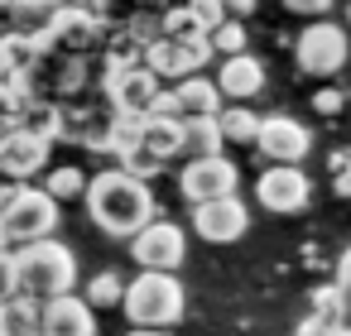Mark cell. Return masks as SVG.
Masks as SVG:
<instances>
[{"instance_id": "277c9868", "label": "cell", "mask_w": 351, "mask_h": 336, "mask_svg": "<svg viewBox=\"0 0 351 336\" xmlns=\"http://www.w3.org/2000/svg\"><path fill=\"white\" fill-rule=\"evenodd\" d=\"M0 211L10 221V235L15 245H29V240H49L53 226H58V197L39 183H0Z\"/></svg>"}, {"instance_id": "484cf974", "label": "cell", "mask_w": 351, "mask_h": 336, "mask_svg": "<svg viewBox=\"0 0 351 336\" xmlns=\"http://www.w3.org/2000/svg\"><path fill=\"white\" fill-rule=\"evenodd\" d=\"M207 25L197 20V10L193 5H173V10H164V34L169 39H193V34H202Z\"/></svg>"}, {"instance_id": "9c48e42d", "label": "cell", "mask_w": 351, "mask_h": 336, "mask_svg": "<svg viewBox=\"0 0 351 336\" xmlns=\"http://www.w3.org/2000/svg\"><path fill=\"white\" fill-rule=\"evenodd\" d=\"M188 226L207 240V245H231V240H241L245 231H250V211H245V202L231 192V197H212V202H193V216H188Z\"/></svg>"}, {"instance_id": "ffe728a7", "label": "cell", "mask_w": 351, "mask_h": 336, "mask_svg": "<svg viewBox=\"0 0 351 336\" xmlns=\"http://www.w3.org/2000/svg\"><path fill=\"white\" fill-rule=\"evenodd\" d=\"M217 120H221V135H226V144H255L260 140V111H250L245 101H236V106H226V111H217Z\"/></svg>"}, {"instance_id": "4fadbf2b", "label": "cell", "mask_w": 351, "mask_h": 336, "mask_svg": "<svg viewBox=\"0 0 351 336\" xmlns=\"http://www.w3.org/2000/svg\"><path fill=\"white\" fill-rule=\"evenodd\" d=\"M44 336H97V307L87 293H63L44 302Z\"/></svg>"}, {"instance_id": "2e32d148", "label": "cell", "mask_w": 351, "mask_h": 336, "mask_svg": "<svg viewBox=\"0 0 351 336\" xmlns=\"http://www.w3.org/2000/svg\"><path fill=\"white\" fill-rule=\"evenodd\" d=\"M0 336H44V302L15 293L0 302Z\"/></svg>"}, {"instance_id": "6da1fadb", "label": "cell", "mask_w": 351, "mask_h": 336, "mask_svg": "<svg viewBox=\"0 0 351 336\" xmlns=\"http://www.w3.org/2000/svg\"><path fill=\"white\" fill-rule=\"evenodd\" d=\"M87 216L101 235H116V240H130L140 235L149 221H154V192L145 178H135L130 168H101L92 183H87Z\"/></svg>"}, {"instance_id": "7c38bea8", "label": "cell", "mask_w": 351, "mask_h": 336, "mask_svg": "<svg viewBox=\"0 0 351 336\" xmlns=\"http://www.w3.org/2000/svg\"><path fill=\"white\" fill-rule=\"evenodd\" d=\"M255 149H260L269 164H303L308 149H313V135H308L293 116H265Z\"/></svg>"}, {"instance_id": "83f0119b", "label": "cell", "mask_w": 351, "mask_h": 336, "mask_svg": "<svg viewBox=\"0 0 351 336\" xmlns=\"http://www.w3.org/2000/svg\"><path fill=\"white\" fill-rule=\"evenodd\" d=\"M20 293V255L15 250H0V302Z\"/></svg>"}, {"instance_id": "603a6c76", "label": "cell", "mask_w": 351, "mask_h": 336, "mask_svg": "<svg viewBox=\"0 0 351 336\" xmlns=\"http://www.w3.org/2000/svg\"><path fill=\"white\" fill-rule=\"evenodd\" d=\"M29 101H34V96H25V92L15 87V77H0V130H15Z\"/></svg>"}, {"instance_id": "4dcf8cb0", "label": "cell", "mask_w": 351, "mask_h": 336, "mask_svg": "<svg viewBox=\"0 0 351 336\" xmlns=\"http://www.w3.org/2000/svg\"><path fill=\"white\" fill-rule=\"evenodd\" d=\"M313 111H322V116H337V111H341V92H332V87H322V92L313 96Z\"/></svg>"}, {"instance_id": "cb8c5ba5", "label": "cell", "mask_w": 351, "mask_h": 336, "mask_svg": "<svg viewBox=\"0 0 351 336\" xmlns=\"http://www.w3.org/2000/svg\"><path fill=\"white\" fill-rule=\"evenodd\" d=\"M87 302L92 307H111V302H125V279L121 274H111V269H101L92 283H87Z\"/></svg>"}, {"instance_id": "d590c367", "label": "cell", "mask_w": 351, "mask_h": 336, "mask_svg": "<svg viewBox=\"0 0 351 336\" xmlns=\"http://www.w3.org/2000/svg\"><path fill=\"white\" fill-rule=\"evenodd\" d=\"M125 336H164L159 326H135V331H125Z\"/></svg>"}, {"instance_id": "d6a6232c", "label": "cell", "mask_w": 351, "mask_h": 336, "mask_svg": "<svg viewBox=\"0 0 351 336\" xmlns=\"http://www.w3.org/2000/svg\"><path fill=\"white\" fill-rule=\"evenodd\" d=\"M255 5H260V0H226V15L231 20H245V15H255Z\"/></svg>"}, {"instance_id": "9a60e30c", "label": "cell", "mask_w": 351, "mask_h": 336, "mask_svg": "<svg viewBox=\"0 0 351 336\" xmlns=\"http://www.w3.org/2000/svg\"><path fill=\"white\" fill-rule=\"evenodd\" d=\"M173 92H178L183 120H193V116H217V111H221V87H217V77L188 73L183 82H173Z\"/></svg>"}, {"instance_id": "1f68e13d", "label": "cell", "mask_w": 351, "mask_h": 336, "mask_svg": "<svg viewBox=\"0 0 351 336\" xmlns=\"http://www.w3.org/2000/svg\"><path fill=\"white\" fill-rule=\"evenodd\" d=\"M337 288L351 298V245L341 250V259H337Z\"/></svg>"}, {"instance_id": "52a82bcc", "label": "cell", "mask_w": 351, "mask_h": 336, "mask_svg": "<svg viewBox=\"0 0 351 336\" xmlns=\"http://www.w3.org/2000/svg\"><path fill=\"white\" fill-rule=\"evenodd\" d=\"M49 149H53V140L39 135V130H25V125L5 130L0 135V178L5 183H29L34 173L49 168Z\"/></svg>"}, {"instance_id": "f35d334b", "label": "cell", "mask_w": 351, "mask_h": 336, "mask_svg": "<svg viewBox=\"0 0 351 336\" xmlns=\"http://www.w3.org/2000/svg\"><path fill=\"white\" fill-rule=\"evenodd\" d=\"M0 183H5V178H0Z\"/></svg>"}, {"instance_id": "7a4b0ae2", "label": "cell", "mask_w": 351, "mask_h": 336, "mask_svg": "<svg viewBox=\"0 0 351 336\" xmlns=\"http://www.w3.org/2000/svg\"><path fill=\"white\" fill-rule=\"evenodd\" d=\"M20 255V293H29L34 302H49V298H63L73 293L77 283V255L63 245V240H29V245H15Z\"/></svg>"}, {"instance_id": "ac0fdd59", "label": "cell", "mask_w": 351, "mask_h": 336, "mask_svg": "<svg viewBox=\"0 0 351 336\" xmlns=\"http://www.w3.org/2000/svg\"><path fill=\"white\" fill-rule=\"evenodd\" d=\"M145 63H149V73H159V82H183L188 77V58H183V44L178 39H154L149 49H145Z\"/></svg>"}, {"instance_id": "8d00e7d4", "label": "cell", "mask_w": 351, "mask_h": 336, "mask_svg": "<svg viewBox=\"0 0 351 336\" xmlns=\"http://www.w3.org/2000/svg\"><path fill=\"white\" fill-rule=\"evenodd\" d=\"M327 336H351V326H332V331H327Z\"/></svg>"}, {"instance_id": "4316f807", "label": "cell", "mask_w": 351, "mask_h": 336, "mask_svg": "<svg viewBox=\"0 0 351 336\" xmlns=\"http://www.w3.org/2000/svg\"><path fill=\"white\" fill-rule=\"evenodd\" d=\"M245 20H221L217 29H212V44H217V53L221 58H231V53H245Z\"/></svg>"}, {"instance_id": "5bb4252c", "label": "cell", "mask_w": 351, "mask_h": 336, "mask_svg": "<svg viewBox=\"0 0 351 336\" xmlns=\"http://www.w3.org/2000/svg\"><path fill=\"white\" fill-rule=\"evenodd\" d=\"M217 87H221V96H231V101H250V96L265 92V63H260L255 53H231V58H221Z\"/></svg>"}, {"instance_id": "5b68a950", "label": "cell", "mask_w": 351, "mask_h": 336, "mask_svg": "<svg viewBox=\"0 0 351 336\" xmlns=\"http://www.w3.org/2000/svg\"><path fill=\"white\" fill-rule=\"evenodd\" d=\"M346 53H351V39L332 20H313L293 44V58H298V68L308 77H337L346 68Z\"/></svg>"}, {"instance_id": "d6986e66", "label": "cell", "mask_w": 351, "mask_h": 336, "mask_svg": "<svg viewBox=\"0 0 351 336\" xmlns=\"http://www.w3.org/2000/svg\"><path fill=\"white\" fill-rule=\"evenodd\" d=\"M221 120L217 116H193L183 120V154L197 159V154H221Z\"/></svg>"}, {"instance_id": "e575fe53", "label": "cell", "mask_w": 351, "mask_h": 336, "mask_svg": "<svg viewBox=\"0 0 351 336\" xmlns=\"http://www.w3.org/2000/svg\"><path fill=\"white\" fill-rule=\"evenodd\" d=\"M337 192H341V197H351V159H346V168L337 173Z\"/></svg>"}, {"instance_id": "30bf717a", "label": "cell", "mask_w": 351, "mask_h": 336, "mask_svg": "<svg viewBox=\"0 0 351 336\" xmlns=\"http://www.w3.org/2000/svg\"><path fill=\"white\" fill-rule=\"evenodd\" d=\"M130 255L140 269H173L178 274L188 259V235L173 221H149L140 235H130Z\"/></svg>"}, {"instance_id": "d4e9b609", "label": "cell", "mask_w": 351, "mask_h": 336, "mask_svg": "<svg viewBox=\"0 0 351 336\" xmlns=\"http://www.w3.org/2000/svg\"><path fill=\"white\" fill-rule=\"evenodd\" d=\"M116 164H121V168H130L135 178H145V183H149V178H159V173L169 168V164H164V159H159L154 149H145V144H135V149H125V154H121Z\"/></svg>"}, {"instance_id": "ba28073f", "label": "cell", "mask_w": 351, "mask_h": 336, "mask_svg": "<svg viewBox=\"0 0 351 336\" xmlns=\"http://www.w3.org/2000/svg\"><path fill=\"white\" fill-rule=\"evenodd\" d=\"M236 188H241V173H236V164H231L226 154H197V159H188L183 173H178V192H183L188 202L231 197Z\"/></svg>"}, {"instance_id": "3957f363", "label": "cell", "mask_w": 351, "mask_h": 336, "mask_svg": "<svg viewBox=\"0 0 351 336\" xmlns=\"http://www.w3.org/2000/svg\"><path fill=\"white\" fill-rule=\"evenodd\" d=\"M121 312L135 322V326H173L183 317V283L173 269H140L130 283H125V302Z\"/></svg>"}, {"instance_id": "8992f818", "label": "cell", "mask_w": 351, "mask_h": 336, "mask_svg": "<svg viewBox=\"0 0 351 336\" xmlns=\"http://www.w3.org/2000/svg\"><path fill=\"white\" fill-rule=\"evenodd\" d=\"M101 92H106L111 111H121V116H149V106H154V96L164 87H159V73H149V63H130V68H106Z\"/></svg>"}, {"instance_id": "8fae6325", "label": "cell", "mask_w": 351, "mask_h": 336, "mask_svg": "<svg viewBox=\"0 0 351 336\" xmlns=\"http://www.w3.org/2000/svg\"><path fill=\"white\" fill-rule=\"evenodd\" d=\"M255 197H260L265 211L289 216V211H303V207H308L313 183H308V173H303L298 164H269V168L260 173V183H255Z\"/></svg>"}, {"instance_id": "44dd1931", "label": "cell", "mask_w": 351, "mask_h": 336, "mask_svg": "<svg viewBox=\"0 0 351 336\" xmlns=\"http://www.w3.org/2000/svg\"><path fill=\"white\" fill-rule=\"evenodd\" d=\"M308 302H313V312H308V317H313V322H322L327 331H332V326H346V307H351V298H346V293H341L337 283L317 288V293H313Z\"/></svg>"}, {"instance_id": "e0dca14e", "label": "cell", "mask_w": 351, "mask_h": 336, "mask_svg": "<svg viewBox=\"0 0 351 336\" xmlns=\"http://www.w3.org/2000/svg\"><path fill=\"white\" fill-rule=\"evenodd\" d=\"M140 144H145V149H154L164 164H169V159H178V154H183V120L145 116V125H140Z\"/></svg>"}, {"instance_id": "836d02e7", "label": "cell", "mask_w": 351, "mask_h": 336, "mask_svg": "<svg viewBox=\"0 0 351 336\" xmlns=\"http://www.w3.org/2000/svg\"><path fill=\"white\" fill-rule=\"evenodd\" d=\"M0 250H15V235H10V221H5V211H0Z\"/></svg>"}, {"instance_id": "74e56055", "label": "cell", "mask_w": 351, "mask_h": 336, "mask_svg": "<svg viewBox=\"0 0 351 336\" xmlns=\"http://www.w3.org/2000/svg\"><path fill=\"white\" fill-rule=\"evenodd\" d=\"M346 29H351V10H346Z\"/></svg>"}, {"instance_id": "7402d4cb", "label": "cell", "mask_w": 351, "mask_h": 336, "mask_svg": "<svg viewBox=\"0 0 351 336\" xmlns=\"http://www.w3.org/2000/svg\"><path fill=\"white\" fill-rule=\"evenodd\" d=\"M87 173L77 168V164H63V168H49V178H44V188L58 197V202H77V197H87Z\"/></svg>"}, {"instance_id": "f1b7e54d", "label": "cell", "mask_w": 351, "mask_h": 336, "mask_svg": "<svg viewBox=\"0 0 351 336\" xmlns=\"http://www.w3.org/2000/svg\"><path fill=\"white\" fill-rule=\"evenodd\" d=\"M193 10H197V20H202L207 29H217L221 20H231V15H226V0H193Z\"/></svg>"}, {"instance_id": "f546056e", "label": "cell", "mask_w": 351, "mask_h": 336, "mask_svg": "<svg viewBox=\"0 0 351 336\" xmlns=\"http://www.w3.org/2000/svg\"><path fill=\"white\" fill-rule=\"evenodd\" d=\"M332 5H337V0H284V10H293V15H313V20H322Z\"/></svg>"}]
</instances>
